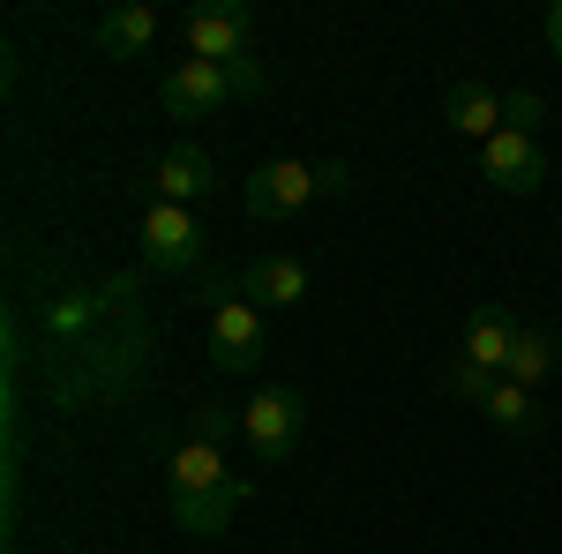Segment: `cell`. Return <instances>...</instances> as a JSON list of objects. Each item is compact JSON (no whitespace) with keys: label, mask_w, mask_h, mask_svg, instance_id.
<instances>
[{"label":"cell","mask_w":562,"mask_h":554,"mask_svg":"<svg viewBox=\"0 0 562 554\" xmlns=\"http://www.w3.org/2000/svg\"><path fill=\"white\" fill-rule=\"evenodd\" d=\"M262 352H270V330H262V307L240 293H217L211 307V360L225 375H256Z\"/></svg>","instance_id":"cell-1"},{"label":"cell","mask_w":562,"mask_h":554,"mask_svg":"<svg viewBox=\"0 0 562 554\" xmlns=\"http://www.w3.org/2000/svg\"><path fill=\"white\" fill-rule=\"evenodd\" d=\"M301 427H307V397L301 389H256L248 412H240V434H248V450H256L262 465H285L293 442H301Z\"/></svg>","instance_id":"cell-2"},{"label":"cell","mask_w":562,"mask_h":554,"mask_svg":"<svg viewBox=\"0 0 562 554\" xmlns=\"http://www.w3.org/2000/svg\"><path fill=\"white\" fill-rule=\"evenodd\" d=\"M248 31H256V15H248L240 0H203V8L188 15V60L233 68V60H248Z\"/></svg>","instance_id":"cell-3"},{"label":"cell","mask_w":562,"mask_h":554,"mask_svg":"<svg viewBox=\"0 0 562 554\" xmlns=\"http://www.w3.org/2000/svg\"><path fill=\"white\" fill-rule=\"evenodd\" d=\"M315 195H323V172L301 166V158L256 166V172H248V188H240V203H248L256 217H293V211H307Z\"/></svg>","instance_id":"cell-4"},{"label":"cell","mask_w":562,"mask_h":554,"mask_svg":"<svg viewBox=\"0 0 562 554\" xmlns=\"http://www.w3.org/2000/svg\"><path fill=\"white\" fill-rule=\"evenodd\" d=\"M480 180L495 188V195H532L540 180H548V158H540V143L518 128H503V135H487L480 143Z\"/></svg>","instance_id":"cell-5"},{"label":"cell","mask_w":562,"mask_h":554,"mask_svg":"<svg viewBox=\"0 0 562 554\" xmlns=\"http://www.w3.org/2000/svg\"><path fill=\"white\" fill-rule=\"evenodd\" d=\"M195 256H203V225H195V211L150 203V211H143V262H150V270H195Z\"/></svg>","instance_id":"cell-6"},{"label":"cell","mask_w":562,"mask_h":554,"mask_svg":"<svg viewBox=\"0 0 562 554\" xmlns=\"http://www.w3.org/2000/svg\"><path fill=\"white\" fill-rule=\"evenodd\" d=\"M158 98H166V113H173V121H211L217 105L233 98V76L211 68V60H180V68H166Z\"/></svg>","instance_id":"cell-7"},{"label":"cell","mask_w":562,"mask_h":554,"mask_svg":"<svg viewBox=\"0 0 562 554\" xmlns=\"http://www.w3.org/2000/svg\"><path fill=\"white\" fill-rule=\"evenodd\" d=\"M233 487V472H225V450L217 442H180L173 457H166V502H203V495H225Z\"/></svg>","instance_id":"cell-8"},{"label":"cell","mask_w":562,"mask_h":554,"mask_svg":"<svg viewBox=\"0 0 562 554\" xmlns=\"http://www.w3.org/2000/svg\"><path fill=\"white\" fill-rule=\"evenodd\" d=\"M240 299H256V307H301L307 299V262L293 256H256L248 270H240V285H233Z\"/></svg>","instance_id":"cell-9"},{"label":"cell","mask_w":562,"mask_h":554,"mask_svg":"<svg viewBox=\"0 0 562 554\" xmlns=\"http://www.w3.org/2000/svg\"><path fill=\"white\" fill-rule=\"evenodd\" d=\"M442 121H450L458 135H473V143H487V135H503V128H510V121H503V90L473 83V76L442 90Z\"/></svg>","instance_id":"cell-10"},{"label":"cell","mask_w":562,"mask_h":554,"mask_svg":"<svg viewBox=\"0 0 562 554\" xmlns=\"http://www.w3.org/2000/svg\"><path fill=\"white\" fill-rule=\"evenodd\" d=\"M518 315L510 307H480L473 323H465V360H473L480 375H510V344H518Z\"/></svg>","instance_id":"cell-11"},{"label":"cell","mask_w":562,"mask_h":554,"mask_svg":"<svg viewBox=\"0 0 562 554\" xmlns=\"http://www.w3.org/2000/svg\"><path fill=\"white\" fill-rule=\"evenodd\" d=\"M158 38V15L143 8V0H121V8H105V23H98V45H105V60H135V53H150Z\"/></svg>","instance_id":"cell-12"},{"label":"cell","mask_w":562,"mask_h":554,"mask_svg":"<svg viewBox=\"0 0 562 554\" xmlns=\"http://www.w3.org/2000/svg\"><path fill=\"white\" fill-rule=\"evenodd\" d=\"M195 195H211V158L195 150V143H180V150H166L158 158V203H195Z\"/></svg>","instance_id":"cell-13"},{"label":"cell","mask_w":562,"mask_h":554,"mask_svg":"<svg viewBox=\"0 0 562 554\" xmlns=\"http://www.w3.org/2000/svg\"><path fill=\"white\" fill-rule=\"evenodd\" d=\"M240 502H248V479H233L225 495H203V502H166V510H173V524H180V532H225Z\"/></svg>","instance_id":"cell-14"},{"label":"cell","mask_w":562,"mask_h":554,"mask_svg":"<svg viewBox=\"0 0 562 554\" xmlns=\"http://www.w3.org/2000/svg\"><path fill=\"white\" fill-rule=\"evenodd\" d=\"M480 412L503 427V434H540V405H532V389H518V383H495L480 397Z\"/></svg>","instance_id":"cell-15"},{"label":"cell","mask_w":562,"mask_h":554,"mask_svg":"<svg viewBox=\"0 0 562 554\" xmlns=\"http://www.w3.org/2000/svg\"><path fill=\"white\" fill-rule=\"evenodd\" d=\"M548 375H555V338H548V330H518V344H510V375H503V383L540 389Z\"/></svg>","instance_id":"cell-16"},{"label":"cell","mask_w":562,"mask_h":554,"mask_svg":"<svg viewBox=\"0 0 562 554\" xmlns=\"http://www.w3.org/2000/svg\"><path fill=\"white\" fill-rule=\"evenodd\" d=\"M188 434H195V442H217V450H225V442L240 434V412H225V405H203V412L188 420Z\"/></svg>","instance_id":"cell-17"},{"label":"cell","mask_w":562,"mask_h":554,"mask_svg":"<svg viewBox=\"0 0 562 554\" xmlns=\"http://www.w3.org/2000/svg\"><path fill=\"white\" fill-rule=\"evenodd\" d=\"M442 383H450V397H465V405H480V397H487V389L503 383V375H480L473 360H458V368H450V375H442Z\"/></svg>","instance_id":"cell-18"},{"label":"cell","mask_w":562,"mask_h":554,"mask_svg":"<svg viewBox=\"0 0 562 554\" xmlns=\"http://www.w3.org/2000/svg\"><path fill=\"white\" fill-rule=\"evenodd\" d=\"M503 121L518 135H532L540 128V90H503Z\"/></svg>","instance_id":"cell-19"},{"label":"cell","mask_w":562,"mask_h":554,"mask_svg":"<svg viewBox=\"0 0 562 554\" xmlns=\"http://www.w3.org/2000/svg\"><path fill=\"white\" fill-rule=\"evenodd\" d=\"M225 76H233V90H240V98H256V90H262V68H256V60H233Z\"/></svg>","instance_id":"cell-20"},{"label":"cell","mask_w":562,"mask_h":554,"mask_svg":"<svg viewBox=\"0 0 562 554\" xmlns=\"http://www.w3.org/2000/svg\"><path fill=\"white\" fill-rule=\"evenodd\" d=\"M315 172H323V195H346V188H352V172L338 166V158H330V166H315Z\"/></svg>","instance_id":"cell-21"},{"label":"cell","mask_w":562,"mask_h":554,"mask_svg":"<svg viewBox=\"0 0 562 554\" xmlns=\"http://www.w3.org/2000/svg\"><path fill=\"white\" fill-rule=\"evenodd\" d=\"M548 45H555V60H562V0L548 8Z\"/></svg>","instance_id":"cell-22"}]
</instances>
